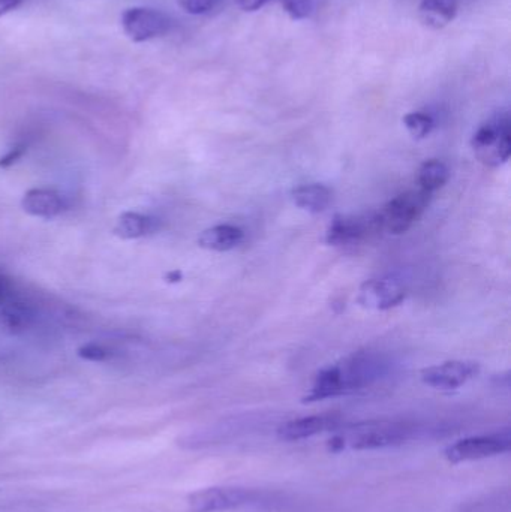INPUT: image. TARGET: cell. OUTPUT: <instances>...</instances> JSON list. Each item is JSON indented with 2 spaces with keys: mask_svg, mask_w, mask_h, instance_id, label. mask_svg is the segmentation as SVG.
<instances>
[{
  "mask_svg": "<svg viewBox=\"0 0 511 512\" xmlns=\"http://www.w3.org/2000/svg\"><path fill=\"white\" fill-rule=\"evenodd\" d=\"M417 426L408 421L372 420L348 424L335 430L330 438L329 450L371 451L395 447L416 438Z\"/></svg>",
  "mask_w": 511,
  "mask_h": 512,
  "instance_id": "cell-1",
  "label": "cell"
},
{
  "mask_svg": "<svg viewBox=\"0 0 511 512\" xmlns=\"http://www.w3.org/2000/svg\"><path fill=\"white\" fill-rule=\"evenodd\" d=\"M0 322L11 333H21L32 325V309L23 303L6 304L0 313Z\"/></svg>",
  "mask_w": 511,
  "mask_h": 512,
  "instance_id": "cell-18",
  "label": "cell"
},
{
  "mask_svg": "<svg viewBox=\"0 0 511 512\" xmlns=\"http://www.w3.org/2000/svg\"><path fill=\"white\" fill-rule=\"evenodd\" d=\"M431 198L432 195L422 189L407 191L393 198L378 213L381 230L389 231L396 236L407 233L428 209Z\"/></svg>",
  "mask_w": 511,
  "mask_h": 512,
  "instance_id": "cell-3",
  "label": "cell"
},
{
  "mask_svg": "<svg viewBox=\"0 0 511 512\" xmlns=\"http://www.w3.org/2000/svg\"><path fill=\"white\" fill-rule=\"evenodd\" d=\"M341 426V415H311V417L297 418V420L281 424L278 429V436L282 441L297 442L321 435V433L335 432Z\"/></svg>",
  "mask_w": 511,
  "mask_h": 512,
  "instance_id": "cell-10",
  "label": "cell"
},
{
  "mask_svg": "<svg viewBox=\"0 0 511 512\" xmlns=\"http://www.w3.org/2000/svg\"><path fill=\"white\" fill-rule=\"evenodd\" d=\"M9 291V283L8 280L3 279V277H0V304L5 301L6 295H8Z\"/></svg>",
  "mask_w": 511,
  "mask_h": 512,
  "instance_id": "cell-26",
  "label": "cell"
},
{
  "mask_svg": "<svg viewBox=\"0 0 511 512\" xmlns=\"http://www.w3.org/2000/svg\"><path fill=\"white\" fill-rule=\"evenodd\" d=\"M23 0H0V15L17 8Z\"/></svg>",
  "mask_w": 511,
  "mask_h": 512,
  "instance_id": "cell-25",
  "label": "cell"
},
{
  "mask_svg": "<svg viewBox=\"0 0 511 512\" xmlns=\"http://www.w3.org/2000/svg\"><path fill=\"white\" fill-rule=\"evenodd\" d=\"M267 2H269V0H237L240 8L248 12L258 11V9L263 8Z\"/></svg>",
  "mask_w": 511,
  "mask_h": 512,
  "instance_id": "cell-24",
  "label": "cell"
},
{
  "mask_svg": "<svg viewBox=\"0 0 511 512\" xmlns=\"http://www.w3.org/2000/svg\"><path fill=\"white\" fill-rule=\"evenodd\" d=\"M511 448L510 430H501L489 435L470 436L459 439L444 450V457L453 465L476 460L489 459L509 453Z\"/></svg>",
  "mask_w": 511,
  "mask_h": 512,
  "instance_id": "cell-4",
  "label": "cell"
},
{
  "mask_svg": "<svg viewBox=\"0 0 511 512\" xmlns=\"http://www.w3.org/2000/svg\"><path fill=\"white\" fill-rule=\"evenodd\" d=\"M23 153L24 147H15V149H12L8 155H5L2 159H0V167L6 168L9 167V165L14 164V162H17L18 159L23 156Z\"/></svg>",
  "mask_w": 511,
  "mask_h": 512,
  "instance_id": "cell-23",
  "label": "cell"
},
{
  "mask_svg": "<svg viewBox=\"0 0 511 512\" xmlns=\"http://www.w3.org/2000/svg\"><path fill=\"white\" fill-rule=\"evenodd\" d=\"M291 197L297 207L311 213L324 212L332 203V191L327 186L318 185V183L297 186Z\"/></svg>",
  "mask_w": 511,
  "mask_h": 512,
  "instance_id": "cell-15",
  "label": "cell"
},
{
  "mask_svg": "<svg viewBox=\"0 0 511 512\" xmlns=\"http://www.w3.org/2000/svg\"><path fill=\"white\" fill-rule=\"evenodd\" d=\"M122 26L132 41L144 42L170 32L173 21L158 9L131 8L123 12Z\"/></svg>",
  "mask_w": 511,
  "mask_h": 512,
  "instance_id": "cell-6",
  "label": "cell"
},
{
  "mask_svg": "<svg viewBox=\"0 0 511 512\" xmlns=\"http://www.w3.org/2000/svg\"><path fill=\"white\" fill-rule=\"evenodd\" d=\"M480 366L474 361L453 360L428 367L422 372V381L435 390H458L479 375Z\"/></svg>",
  "mask_w": 511,
  "mask_h": 512,
  "instance_id": "cell-8",
  "label": "cell"
},
{
  "mask_svg": "<svg viewBox=\"0 0 511 512\" xmlns=\"http://www.w3.org/2000/svg\"><path fill=\"white\" fill-rule=\"evenodd\" d=\"M474 153L488 167H500L506 164L511 156V125L507 113L498 114L483 123L473 141Z\"/></svg>",
  "mask_w": 511,
  "mask_h": 512,
  "instance_id": "cell-2",
  "label": "cell"
},
{
  "mask_svg": "<svg viewBox=\"0 0 511 512\" xmlns=\"http://www.w3.org/2000/svg\"><path fill=\"white\" fill-rule=\"evenodd\" d=\"M510 490H497L462 504L459 512H510Z\"/></svg>",
  "mask_w": 511,
  "mask_h": 512,
  "instance_id": "cell-17",
  "label": "cell"
},
{
  "mask_svg": "<svg viewBox=\"0 0 511 512\" xmlns=\"http://www.w3.org/2000/svg\"><path fill=\"white\" fill-rule=\"evenodd\" d=\"M24 212L42 219H53L68 209L66 198L53 189H32L21 201Z\"/></svg>",
  "mask_w": 511,
  "mask_h": 512,
  "instance_id": "cell-11",
  "label": "cell"
},
{
  "mask_svg": "<svg viewBox=\"0 0 511 512\" xmlns=\"http://www.w3.org/2000/svg\"><path fill=\"white\" fill-rule=\"evenodd\" d=\"M159 230V221L152 216L141 215V213H123L114 227V234L120 239L134 240L150 236Z\"/></svg>",
  "mask_w": 511,
  "mask_h": 512,
  "instance_id": "cell-14",
  "label": "cell"
},
{
  "mask_svg": "<svg viewBox=\"0 0 511 512\" xmlns=\"http://www.w3.org/2000/svg\"><path fill=\"white\" fill-rule=\"evenodd\" d=\"M245 239V233L233 225H216L204 230L198 237V245L207 251L228 252L237 248Z\"/></svg>",
  "mask_w": 511,
  "mask_h": 512,
  "instance_id": "cell-12",
  "label": "cell"
},
{
  "mask_svg": "<svg viewBox=\"0 0 511 512\" xmlns=\"http://www.w3.org/2000/svg\"><path fill=\"white\" fill-rule=\"evenodd\" d=\"M450 179V170L443 161L438 159H429L425 164L420 167L419 176H417V182H419V189L428 192V194H434V192L440 191L444 188Z\"/></svg>",
  "mask_w": 511,
  "mask_h": 512,
  "instance_id": "cell-16",
  "label": "cell"
},
{
  "mask_svg": "<svg viewBox=\"0 0 511 512\" xmlns=\"http://www.w3.org/2000/svg\"><path fill=\"white\" fill-rule=\"evenodd\" d=\"M407 297L404 285L395 279H371L360 286L357 301L366 309L389 310Z\"/></svg>",
  "mask_w": 511,
  "mask_h": 512,
  "instance_id": "cell-9",
  "label": "cell"
},
{
  "mask_svg": "<svg viewBox=\"0 0 511 512\" xmlns=\"http://www.w3.org/2000/svg\"><path fill=\"white\" fill-rule=\"evenodd\" d=\"M258 493L245 487H209L188 496L191 512H227L257 502Z\"/></svg>",
  "mask_w": 511,
  "mask_h": 512,
  "instance_id": "cell-5",
  "label": "cell"
},
{
  "mask_svg": "<svg viewBox=\"0 0 511 512\" xmlns=\"http://www.w3.org/2000/svg\"><path fill=\"white\" fill-rule=\"evenodd\" d=\"M404 125L407 126L408 131L414 138L422 140V138L431 134L435 122L429 114L423 113V111H413V113H408L404 117Z\"/></svg>",
  "mask_w": 511,
  "mask_h": 512,
  "instance_id": "cell-19",
  "label": "cell"
},
{
  "mask_svg": "<svg viewBox=\"0 0 511 512\" xmlns=\"http://www.w3.org/2000/svg\"><path fill=\"white\" fill-rule=\"evenodd\" d=\"M116 352L113 349L107 348L101 343H87V345L81 346L78 349V355L83 360L96 361V363H104V361H110L114 357Z\"/></svg>",
  "mask_w": 511,
  "mask_h": 512,
  "instance_id": "cell-20",
  "label": "cell"
},
{
  "mask_svg": "<svg viewBox=\"0 0 511 512\" xmlns=\"http://www.w3.org/2000/svg\"><path fill=\"white\" fill-rule=\"evenodd\" d=\"M281 3L293 20H305L314 11L312 0H281Z\"/></svg>",
  "mask_w": 511,
  "mask_h": 512,
  "instance_id": "cell-21",
  "label": "cell"
},
{
  "mask_svg": "<svg viewBox=\"0 0 511 512\" xmlns=\"http://www.w3.org/2000/svg\"><path fill=\"white\" fill-rule=\"evenodd\" d=\"M461 0H422L420 20L431 29H443L455 20Z\"/></svg>",
  "mask_w": 511,
  "mask_h": 512,
  "instance_id": "cell-13",
  "label": "cell"
},
{
  "mask_svg": "<svg viewBox=\"0 0 511 512\" xmlns=\"http://www.w3.org/2000/svg\"><path fill=\"white\" fill-rule=\"evenodd\" d=\"M380 231L378 215L336 216L327 230L326 242L333 246L354 245Z\"/></svg>",
  "mask_w": 511,
  "mask_h": 512,
  "instance_id": "cell-7",
  "label": "cell"
},
{
  "mask_svg": "<svg viewBox=\"0 0 511 512\" xmlns=\"http://www.w3.org/2000/svg\"><path fill=\"white\" fill-rule=\"evenodd\" d=\"M222 0H177L180 8L191 15H204L218 8Z\"/></svg>",
  "mask_w": 511,
  "mask_h": 512,
  "instance_id": "cell-22",
  "label": "cell"
},
{
  "mask_svg": "<svg viewBox=\"0 0 511 512\" xmlns=\"http://www.w3.org/2000/svg\"><path fill=\"white\" fill-rule=\"evenodd\" d=\"M167 279L168 282H180V280H182V273H180V271H171Z\"/></svg>",
  "mask_w": 511,
  "mask_h": 512,
  "instance_id": "cell-27",
  "label": "cell"
}]
</instances>
